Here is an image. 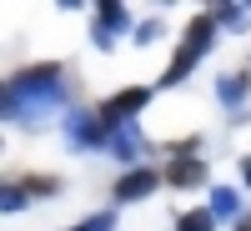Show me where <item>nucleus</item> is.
I'll list each match as a JSON object with an SVG mask.
<instances>
[{
	"mask_svg": "<svg viewBox=\"0 0 251 231\" xmlns=\"http://www.w3.org/2000/svg\"><path fill=\"white\" fill-rule=\"evenodd\" d=\"M161 30H166L161 20H141V26H136V35H131V40H136V46H151V40H161Z\"/></svg>",
	"mask_w": 251,
	"mask_h": 231,
	"instance_id": "dca6fc26",
	"label": "nucleus"
},
{
	"mask_svg": "<svg viewBox=\"0 0 251 231\" xmlns=\"http://www.w3.org/2000/svg\"><path fill=\"white\" fill-rule=\"evenodd\" d=\"M20 186H25L30 196H55V191H60V181H55V176H25Z\"/></svg>",
	"mask_w": 251,
	"mask_h": 231,
	"instance_id": "2eb2a0df",
	"label": "nucleus"
},
{
	"mask_svg": "<svg viewBox=\"0 0 251 231\" xmlns=\"http://www.w3.org/2000/svg\"><path fill=\"white\" fill-rule=\"evenodd\" d=\"M66 146L71 151H106L111 146V126H106V116H100V106L96 111L91 106L66 111Z\"/></svg>",
	"mask_w": 251,
	"mask_h": 231,
	"instance_id": "7ed1b4c3",
	"label": "nucleus"
},
{
	"mask_svg": "<svg viewBox=\"0 0 251 231\" xmlns=\"http://www.w3.org/2000/svg\"><path fill=\"white\" fill-rule=\"evenodd\" d=\"M236 231H251V221H236Z\"/></svg>",
	"mask_w": 251,
	"mask_h": 231,
	"instance_id": "a211bd4d",
	"label": "nucleus"
},
{
	"mask_svg": "<svg viewBox=\"0 0 251 231\" xmlns=\"http://www.w3.org/2000/svg\"><path fill=\"white\" fill-rule=\"evenodd\" d=\"M116 221H121V206H106V211H96V216L75 221V226H66V231H116Z\"/></svg>",
	"mask_w": 251,
	"mask_h": 231,
	"instance_id": "f8f14e48",
	"label": "nucleus"
},
{
	"mask_svg": "<svg viewBox=\"0 0 251 231\" xmlns=\"http://www.w3.org/2000/svg\"><path fill=\"white\" fill-rule=\"evenodd\" d=\"M151 101H156V86H126V91H116L106 106H100V116H106V126L116 131V126H131V116L146 111Z\"/></svg>",
	"mask_w": 251,
	"mask_h": 231,
	"instance_id": "423d86ee",
	"label": "nucleus"
},
{
	"mask_svg": "<svg viewBox=\"0 0 251 231\" xmlns=\"http://www.w3.org/2000/svg\"><path fill=\"white\" fill-rule=\"evenodd\" d=\"M246 96H251V71H226L216 80V101L221 106H241Z\"/></svg>",
	"mask_w": 251,
	"mask_h": 231,
	"instance_id": "1a4fd4ad",
	"label": "nucleus"
},
{
	"mask_svg": "<svg viewBox=\"0 0 251 231\" xmlns=\"http://www.w3.org/2000/svg\"><path fill=\"white\" fill-rule=\"evenodd\" d=\"M66 66H55V60H40V66H25L5 80V91H0V111H5L10 126H40L46 116H55L66 106Z\"/></svg>",
	"mask_w": 251,
	"mask_h": 231,
	"instance_id": "f257e3e1",
	"label": "nucleus"
},
{
	"mask_svg": "<svg viewBox=\"0 0 251 231\" xmlns=\"http://www.w3.org/2000/svg\"><path fill=\"white\" fill-rule=\"evenodd\" d=\"M211 20L226 26V30H246V26H251V10H236V5H226V0H221V5L211 10Z\"/></svg>",
	"mask_w": 251,
	"mask_h": 231,
	"instance_id": "ddd939ff",
	"label": "nucleus"
},
{
	"mask_svg": "<svg viewBox=\"0 0 251 231\" xmlns=\"http://www.w3.org/2000/svg\"><path fill=\"white\" fill-rule=\"evenodd\" d=\"M241 181L251 186V156H241Z\"/></svg>",
	"mask_w": 251,
	"mask_h": 231,
	"instance_id": "f3484780",
	"label": "nucleus"
},
{
	"mask_svg": "<svg viewBox=\"0 0 251 231\" xmlns=\"http://www.w3.org/2000/svg\"><path fill=\"white\" fill-rule=\"evenodd\" d=\"M156 186H166L161 166H131V171H121L116 186H111V206H131L141 196H156Z\"/></svg>",
	"mask_w": 251,
	"mask_h": 231,
	"instance_id": "39448f33",
	"label": "nucleus"
},
{
	"mask_svg": "<svg viewBox=\"0 0 251 231\" xmlns=\"http://www.w3.org/2000/svg\"><path fill=\"white\" fill-rule=\"evenodd\" d=\"M211 216L216 221H236L241 216V191L236 186H211Z\"/></svg>",
	"mask_w": 251,
	"mask_h": 231,
	"instance_id": "9d476101",
	"label": "nucleus"
},
{
	"mask_svg": "<svg viewBox=\"0 0 251 231\" xmlns=\"http://www.w3.org/2000/svg\"><path fill=\"white\" fill-rule=\"evenodd\" d=\"M176 231H216V216H211V206L181 211V216H176Z\"/></svg>",
	"mask_w": 251,
	"mask_h": 231,
	"instance_id": "9b49d317",
	"label": "nucleus"
},
{
	"mask_svg": "<svg viewBox=\"0 0 251 231\" xmlns=\"http://www.w3.org/2000/svg\"><path fill=\"white\" fill-rule=\"evenodd\" d=\"M161 176H166V186H176V191L211 186V171H206V161H196V156H176V161H166V166H161Z\"/></svg>",
	"mask_w": 251,
	"mask_h": 231,
	"instance_id": "0eeeda50",
	"label": "nucleus"
},
{
	"mask_svg": "<svg viewBox=\"0 0 251 231\" xmlns=\"http://www.w3.org/2000/svg\"><path fill=\"white\" fill-rule=\"evenodd\" d=\"M25 196H30V191H25L20 181H5V196H0L5 206H0V211H10V216H15V211H25Z\"/></svg>",
	"mask_w": 251,
	"mask_h": 231,
	"instance_id": "4468645a",
	"label": "nucleus"
},
{
	"mask_svg": "<svg viewBox=\"0 0 251 231\" xmlns=\"http://www.w3.org/2000/svg\"><path fill=\"white\" fill-rule=\"evenodd\" d=\"M141 131H136V126H116V131H111V146H106V151L126 166V171H131V166H136V156H141Z\"/></svg>",
	"mask_w": 251,
	"mask_h": 231,
	"instance_id": "6e6552de",
	"label": "nucleus"
},
{
	"mask_svg": "<svg viewBox=\"0 0 251 231\" xmlns=\"http://www.w3.org/2000/svg\"><path fill=\"white\" fill-rule=\"evenodd\" d=\"M121 35H136L131 10L116 5V0H96V15H91V46H96V51H116Z\"/></svg>",
	"mask_w": 251,
	"mask_h": 231,
	"instance_id": "20e7f679",
	"label": "nucleus"
},
{
	"mask_svg": "<svg viewBox=\"0 0 251 231\" xmlns=\"http://www.w3.org/2000/svg\"><path fill=\"white\" fill-rule=\"evenodd\" d=\"M216 20H211V10L206 15H196V20H186V30H181V46H176V55H171V66H166V76L156 80V91H171V86H181L186 76H191L206 55H211V46H216Z\"/></svg>",
	"mask_w": 251,
	"mask_h": 231,
	"instance_id": "f03ea898",
	"label": "nucleus"
}]
</instances>
